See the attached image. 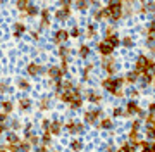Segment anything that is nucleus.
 <instances>
[{
	"instance_id": "nucleus-29",
	"label": "nucleus",
	"mask_w": 155,
	"mask_h": 152,
	"mask_svg": "<svg viewBox=\"0 0 155 152\" xmlns=\"http://www.w3.org/2000/svg\"><path fill=\"white\" fill-rule=\"evenodd\" d=\"M12 128H14V130L19 128V121H12Z\"/></svg>"
},
{
	"instance_id": "nucleus-10",
	"label": "nucleus",
	"mask_w": 155,
	"mask_h": 152,
	"mask_svg": "<svg viewBox=\"0 0 155 152\" xmlns=\"http://www.w3.org/2000/svg\"><path fill=\"white\" fill-rule=\"evenodd\" d=\"M28 73L31 74V76H36V74H40L41 73V68H40L38 64H35V62H31L28 66Z\"/></svg>"
},
{
	"instance_id": "nucleus-21",
	"label": "nucleus",
	"mask_w": 155,
	"mask_h": 152,
	"mask_svg": "<svg viewBox=\"0 0 155 152\" xmlns=\"http://www.w3.org/2000/svg\"><path fill=\"white\" fill-rule=\"evenodd\" d=\"M127 111H129L131 114H133V113H138V106H136V104H129V106H127Z\"/></svg>"
},
{
	"instance_id": "nucleus-11",
	"label": "nucleus",
	"mask_w": 155,
	"mask_h": 152,
	"mask_svg": "<svg viewBox=\"0 0 155 152\" xmlns=\"http://www.w3.org/2000/svg\"><path fill=\"white\" fill-rule=\"evenodd\" d=\"M48 131L52 133V135H59V133H61V123H57V121H54V123H50Z\"/></svg>"
},
{
	"instance_id": "nucleus-16",
	"label": "nucleus",
	"mask_w": 155,
	"mask_h": 152,
	"mask_svg": "<svg viewBox=\"0 0 155 152\" xmlns=\"http://www.w3.org/2000/svg\"><path fill=\"white\" fill-rule=\"evenodd\" d=\"M2 109H4V113H5V114H9L12 111V104L9 100H4V102H2Z\"/></svg>"
},
{
	"instance_id": "nucleus-17",
	"label": "nucleus",
	"mask_w": 155,
	"mask_h": 152,
	"mask_svg": "<svg viewBox=\"0 0 155 152\" xmlns=\"http://www.w3.org/2000/svg\"><path fill=\"white\" fill-rule=\"evenodd\" d=\"M79 35H81V29L78 28V26H72L71 31H69V36H72V38H78Z\"/></svg>"
},
{
	"instance_id": "nucleus-7",
	"label": "nucleus",
	"mask_w": 155,
	"mask_h": 152,
	"mask_svg": "<svg viewBox=\"0 0 155 152\" xmlns=\"http://www.w3.org/2000/svg\"><path fill=\"white\" fill-rule=\"evenodd\" d=\"M98 49H100V52H102L104 56H110L112 50H114V47H112L110 43H107L105 40H104V42H102V43L98 45Z\"/></svg>"
},
{
	"instance_id": "nucleus-28",
	"label": "nucleus",
	"mask_w": 155,
	"mask_h": 152,
	"mask_svg": "<svg viewBox=\"0 0 155 152\" xmlns=\"http://www.w3.org/2000/svg\"><path fill=\"white\" fill-rule=\"evenodd\" d=\"M124 45H126V47H131V45H133L131 38H124Z\"/></svg>"
},
{
	"instance_id": "nucleus-13",
	"label": "nucleus",
	"mask_w": 155,
	"mask_h": 152,
	"mask_svg": "<svg viewBox=\"0 0 155 152\" xmlns=\"http://www.w3.org/2000/svg\"><path fill=\"white\" fill-rule=\"evenodd\" d=\"M19 106H21L22 111H29V109H31V100L24 97V99H21V100H19Z\"/></svg>"
},
{
	"instance_id": "nucleus-25",
	"label": "nucleus",
	"mask_w": 155,
	"mask_h": 152,
	"mask_svg": "<svg viewBox=\"0 0 155 152\" xmlns=\"http://www.w3.org/2000/svg\"><path fill=\"white\" fill-rule=\"evenodd\" d=\"M59 4H61V7H69L71 5V0H59Z\"/></svg>"
},
{
	"instance_id": "nucleus-27",
	"label": "nucleus",
	"mask_w": 155,
	"mask_h": 152,
	"mask_svg": "<svg viewBox=\"0 0 155 152\" xmlns=\"http://www.w3.org/2000/svg\"><path fill=\"white\" fill-rule=\"evenodd\" d=\"M95 35V26H88V36H93Z\"/></svg>"
},
{
	"instance_id": "nucleus-12",
	"label": "nucleus",
	"mask_w": 155,
	"mask_h": 152,
	"mask_svg": "<svg viewBox=\"0 0 155 152\" xmlns=\"http://www.w3.org/2000/svg\"><path fill=\"white\" fill-rule=\"evenodd\" d=\"M29 4H31V0H16V7H17L21 12L26 11V7H28Z\"/></svg>"
},
{
	"instance_id": "nucleus-19",
	"label": "nucleus",
	"mask_w": 155,
	"mask_h": 152,
	"mask_svg": "<svg viewBox=\"0 0 155 152\" xmlns=\"http://www.w3.org/2000/svg\"><path fill=\"white\" fill-rule=\"evenodd\" d=\"M17 86H19V88H22V90H28L29 83L26 81V79H19V81H17Z\"/></svg>"
},
{
	"instance_id": "nucleus-9",
	"label": "nucleus",
	"mask_w": 155,
	"mask_h": 152,
	"mask_svg": "<svg viewBox=\"0 0 155 152\" xmlns=\"http://www.w3.org/2000/svg\"><path fill=\"white\" fill-rule=\"evenodd\" d=\"M90 5V0H74V7L78 11H86Z\"/></svg>"
},
{
	"instance_id": "nucleus-18",
	"label": "nucleus",
	"mask_w": 155,
	"mask_h": 152,
	"mask_svg": "<svg viewBox=\"0 0 155 152\" xmlns=\"http://www.w3.org/2000/svg\"><path fill=\"white\" fill-rule=\"evenodd\" d=\"M88 54H90L88 45H81V47H79V56H81V57H88Z\"/></svg>"
},
{
	"instance_id": "nucleus-8",
	"label": "nucleus",
	"mask_w": 155,
	"mask_h": 152,
	"mask_svg": "<svg viewBox=\"0 0 155 152\" xmlns=\"http://www.w3.org/2000/svg\"><path fill=\"white\" fill-rule=\"evenodd\" d=\"M48 76H50L52 79L59 81V79L62 78V69H61V68H55V66H54V68H50V69H48Z\"/></svg>"
},
{
	"instance_id": "nucleus-24",
	"label": "nucleus",
	"mask_w": 155,
	"mask_h": 152,
	"mask_svg": "<svg viewBox=\"0 0 155 152\" xmlns=\"http://www.w3.org/2000/svg\"><path fill=\"white\" fill-rule=\"evenodd\" d=\"M110 126H112V123L109 119H104V121H102V128H110Z\"/></svg>"
},
{
	"instance_id": "nucleus-6",
	"label": "nucleus",
	"mask_w": 155,
	"mask_h": 152,
	"mask_svg": "<svg viewBox=\"0 0 155 152\" xmlns=\"http://www.w3.org/2000/svg\"><path fill=\"white\" fill-rule=\"evenodd\" d=\"M12 28H14V31H12L14 38H21L22 33L26 31V24H24V23H16L14 26H12Z\"/></svg>"
},
{
	"instance_id": "nucleus-32",
	"label": "nucleus",
	"mask_w": 155,
	"mask_h": 152,
	"mask_svg": "<svg viewBox=\"0 0 155 152\" xmlns=\"http://www.w3.org/2000/svg\"><path fill=\"white\" fill-rule=\"evenodd\" d=\"M4 130H5V126H4V124L0 123V133H2V131H4Z\"/></svg>"
},
{
	"instance_id": "nucleus-26",
	"label": "nucleus",
	"mask_w": 155,
	"mask_h": 152,
	"mask_svg": "<svg viewBox=\"0 0 155 152\" xmlns=\"http://www.w3.org/2000/svg\"><path fill=\"white\" fill-rule=\"evenodd\" d=\"M72 149L74 150H79L81 149V142H72Z\"/></svg>"
},
{
	"instance_id": "nucleus-5",
	"label": "nucleus",
	"mask_w": 155,
	"mask_h": 152,
	"mask_svg": "<svg viewBox=\"0 0 155 152\" xmlns=\"http://www.w3.org/2000/svg\"><path fill=\"white\" fill-rule=\"evenodd\" d=\"M69 16H71V9L69 7H61L55 12V19H59V21H66V19H69Z\"/></svg>"
},
{
	"instance_id": "nucleus-1",
	"label": "nucleus",
	"mask_w": 155,
	"mask_h": 152,
	"mask_svg": "<svg viewBox=\"0 0 155 152\" xmlns=\"http://www.w3.org/2000/svg\"><path fill=\"white\" fill-rule=\"evenodd\" d=\"M40 29H47L50 28V11L45 7V9H41L40 11Z\"/></svg>"
},
{
	"instance_id": "nucleus-31",
	"label": "nucleus",
	"mask_w": 155,
	"mask_h": 152,
	"mask_svg": "<svg viewBox=\"0 0 155 152\" xmlns=\"http://www.w3.org/2000/svg\"><path fill=\"white\" fill-rule=\"evenodd\" d=\"M31 36H33V38H35V40H38V38H40V35H38V33H36V31H33V33H31Z\"/></svg>"
},
{
	"instance_id": "nucleus-14",
	"label": "nucleus",
	"mask_w": 155,
	"mask_h": 152,
	"mask_svg": "<svg viewBox=\"0 0 155 152\" xmlns=\"http://www.w3.org/2000/svg\"><path fill=\"white\" fill-rule=\"evenodd\" d=\"M7 142L11 144V145H19V137L16 135V133H9V137H7Z\"/></svg>"
},
{
	"instance_id": "nucleus-20",
	"label": "nucleus",
	"mask_w": 155,
	"mask_h": 152,
	"mask_svg": "<svg viewBox=\"0 0 155 152\" xmlns=\"http://www.w3.org/2000/svg\"><path fill=\"white\" fill-rule=\"evenodd\" d=\"M59 54H61L62 59H67V56H69V49L67 47H61V50H59Z\"/></svg>"
},
{
	"instance_id": "nucleus-15",
	"label": "nucleus",
	"mask_w": 155,
	"mask_h": 152,
	"mask_svg": "<svg viewBox=\"0 0 155 152\" xmlns=\"http://www.w3.org/2000/svg\"><path fill=\"white\" fill-rule=\"evenodd\" d=\"M98 114H100V111H91V113H86V116H84V118H86V121H88V123H93L95 119L98 118Z\"/></svg>"
},
{
	"instance_id": "nucleus-22",
	"label": "nucleus",
	"mask_w": 155,
	"mask_h": 152,
	"mask_svg": "<svg viewBox=\"0 0 155 152\" xmlns=\"http://www.w3.org/2000/svg\"><path fill=\"white\" fill-rule=\"evenodd\" d=\"M40 107H41V111H45L48 107V99H43V100L40 102Z\"/></svg>"
},
{
	"instance_id": "nucleus-3",
	"label": "nucleus",
	"mask_w": 155,
	"mask_h": 152,
	"mask_svg": "<svg viewBox=\"0 0 155 152\" xmlns=\"http://www.w3.org/2000/svg\"><path fill=\"white\" fill-rule=\"evenodd\" d=\"M136 68H138V71H148V69L153 68V61L152 59H147V57H140Z\"/></svg>"
},
{
	"instance_id": "nucleus-4",
	"label": "nucleus",
	"mask_w": 155,
	"mask_h": 152,
	"mask_svg": "<svg viewBox=\"0 0 155 152\" xmlns=\"http://www.w3.org/2000/svg\"><path fill=\"white\" fill-rule=\"evenodd\" d=\"M40 14V9L35 4H29L28 7H26V11L24 12H21V17H24V16H28V17H36Z\"/></svg>"
},
{
	"instance_id": "nucleus-30",
	"label": "nucleus",
	"mask_w": 155,
	"mask_h": 152,
	"mask_svg": "<svg viewBox=\"0 0 155 152\" xmlns=\"http://www.w3.org/2000/svg\"><path fill=\"white\" fill-rule=\"evenodd\" d=\"M5 90H7V85L2 83V85H0V92H5Z\"/></svg>"
},
{
	"instance_id": "nucleus-23",
	"label": "nucleus",
	"mask_w": 155,
	"mask_h": 152,
	"mask_svg": "<svg viewBox=\"0 0 155 152\" xmlns=\"http://www.w3.org/2000/svg\"><path fill=\"white\" fill-rule=\"evenodd\" d=\"M136 76H138V73H129V74H127V81H131V83H133L134 79H136Z\"/></svg>"
},
{
	"instance_id": "nucleus-2",
	"label": "nucleus",
	"mask_w": 155,
	"mask_h": 152,
	"mask_svg": "<svg viewBox=\"0 0 155 152\" xmlns=\"http://www.w3.org/2000/svg\"><path fill=\"white\" fill-rule=\"evenodd\" d=\"M67 38H69V31L64 29V28L57 29L55 33H54V42H55L57 45H64V43L67 42Z\"/></svg>"
},
{
	"instance_id": "nucleus-33",
	"label": "nucleus",
	"mask_w": 155,
	"mask_h": 152,
	"mask_svg": "<svg viewBox=\"0 0 155 152\" xmlns=\"http://www.w3.org/2000/svg\"><path fill=\"white\" fill-rule=\"evenodd\" d=\"M36 152H47V149H38Z\"/></svg>"
}]
</instances>
